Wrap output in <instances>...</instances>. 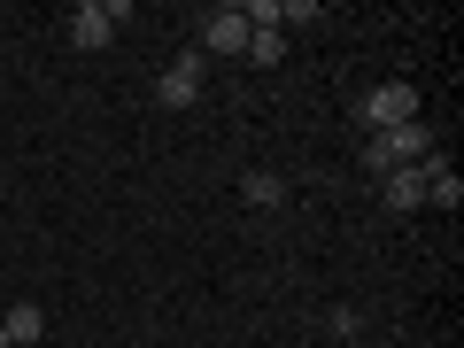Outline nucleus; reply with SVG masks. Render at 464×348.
I'll use <instances>...</instances> for the list:
<instances>
[{
	"mask_svg": "<svg viewBox=\"0 0 464 348\" xmlns=\"http://www.w3.org/2000/svg\"><path fill=\"white\" fill-rule=\"evenodd\" d=\"M279 24H317V0H279Z\"/></svg>",
	"mask_w": 464,
	"mask_h": 348,
	"instance_id": "nucleus-11",
	"label": "nucleus"
},
{
	"mask_svg": "<svg viewBox=\"0 0 464 348\" xmlns=\"http://www.w3.org/2000/svg\"><path fill=\"white\" fill-rule=\"evenodd\" d=\"M116 39V24H109V8H101V0H78V8H70V47H109Z\"/></svg>",
	"mask_w": 464,
	"mask_h": 348,
	"instance_id": "nucleus-5",
	"label": "nucleus"
},
{
	"mask_svg": "<svg viewBox=\"0 0 464 348\" xmlns=\"http://www.w3.org/2000/svg\"><path fill=\"white\" fill-rule=\"evenodd\" d=\"M356 116H364L372 132H395V124H418V85H402V78L372 85V93H356Z\"/></svg>",
	"mask_w": 464,
	"mask_h": 348,
	"instance_id": "nucleus-2",
	"label": "nucleus"
},
{
	"mask_svg": "<svg viewBox=\"0 0 464 348\" xmlns=\"http://www.w3.org/2000/svg\"><path fill=\"white\" fill-rule=\"evenodd\" d=\"M248 63L256 70H279L286 63V32H248Z\"/></svg>",
	"mask_w": 464,
	"mask_h": 348,
	"instance_id": "nucleus-9",
	"label": "nucleus"
},
{
	"mask_svg": "<svg viewBox=\"0 0 464 348\" xmlns=\"http://www.w3.org/2000/svg\"><path fill=\"white\" fill-rule=\"evenodd\" d=\"M240 201H256V209H279V201H286V179H279V170H248V179H240Z\"/></svg>",
	"mask_w": 464,
	"mask_h": 348,
	"instance_id": "nucleus-8",
	"label": "nucleus"
},
{
	"mask_svg": "<svg viewBox=\"0 0 464 348\" xmlns=\"http://www.w3.org/2000/svg\"><path fill=\"white\" fill-rule=\"evenodd\" d=\"M155 101H163V109H194L201 101V54H179V63L155 78Z\"/></svg>",
	"mask_w": 464,
	"mask_h": 348,
	"instance_id": "nucleus-3",
	"label": "nucleus"
},
{
	"mask_svg": "<svg viewBox=\"0 0 464 348\" xmlns=\"http://www.w3.org/2000/svg\"><path fill=\"white\" fill-rule=\"evenodd\" d=\"M433 155V132L426 124H395V132H372V148H364V170H411V163H426Z\"/></svg>",
	"mask_w": 464,
	"mask_h": 348,
	"instance_id": "nucleus-1",
	"label": "nucleus"
},
{
	"mask_svg": "<svg viewBox=\"0 0 464 348\" xmlns=\"http://www.w3.org/2000/svg\"><path fill=\"white\" fill-rule=\"evenodd\" d=\"M201 47H209V54H248V16H240V0H232V8H209Z\"/></svg>",
	"mask_w": 464,
	"mask_h": 348,
	"instance_id": "nucleus-4",
	"label": "nucleus"
},
{
	"mask_svg": "<svg viewBox=\"0 0 464 348\" xmlns=\"http://www.w3.org/2000/svg\"><path fill=\"white\" fill-rule=\"evenodd\" d=\"M0 333H8L16 348H39V341H47V310H39V302H16V310L0 317Z\"/></svg>",
	"mask_w": 464,
	"mask_h": 348,
	"instance_id": "nucleus-6",
	"label": "nucleus"
},
{
	"mask_svg": "<svg viewBox=\"0 0 464 348\" xmlns=\"http://www.w3.org/2000/svg\"><path fill=\"white\" fill-rule=\"evenodd\" d=\"M387 209H426V163L387 170Z\"/></svg>",
	"mask_w": 464,
	"mask_h": 348,
	"instance_id": "nucleus-7",
	"label": "nucleus"
},
{
	"mask_svg": "<svg viewBox=\"0 0 464 348\" xmlns=\"http://www.w3.org/2000/svg\"><path fill=\"white\" fill-rule=\"evenodd\" d=\"M325 325H333V341H356V325H364V317H356V310H348V302H341V310H333Z\"/></svg>",
	"mask_w": 464,
	"mask_h": 348,
	"instance_id": "nucleus-10",
	"label": "nucleus"
},
{
	"mask_svg": "<svg viewBox=\"0 0 464 348\" xmlns=\"http://www.w3.org/2000/svg\"><path fill=\"white\" fill-rule=\"evenodd\" d=\"M0 348H16V341H8V333H0Z\"/></svg>",
	"mask_w": 464,
	"mask_h": 348,
	"instance_id": "nucleus-12",
	"label": "nucleus"
}]
</instances>
